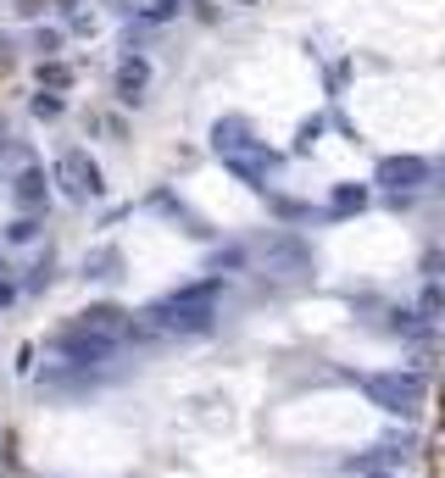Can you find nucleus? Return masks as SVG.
<instances>
[{
	"instance_id": "7",
	"label": "nucleus",
	"mask_w": 445,
	"mask_h": 478,
	"mask_svg": "<svg viewBox=\"0 0 445 478\" xmlns=\"http://www.w3.org/2000/svg\"><path fill=\"white\" fill-rule=\"evenodd\" d=\"M145 84H151V61H145V56H129V61L117 67V100H129V106H134V100L145 95Z\"/></svg>"
},
{
	"instance_id": "2",
	"label": "nucleus",
	"mask_w": 445,
	"mask_h": 478,
	"mask_svg": "<svg viewBox=\"0 0 445 478\" xmlns=\"http://www.w3.org/2000/svg\"><path fill=\"white\" fill-rule=\"evenodd\" d=\"M218 295H223V278H201V284H184L173 295L151 301V328L156 334H206L211 317H218Z\"/></svg>"
},
{
	"instance_id": "12",
	"label": "nucleus",
	"mask_w": 445,
	"mask_h": 478,
	"mask_svg": "<svg viewBox=\"0 0 445 478\" xmlns=\"http://www.w3.org/2000/svg\"><path fill=\"white\" fill-rule=\"evenodd\" d=\"M39 78H45V84H51V90H61V84H68V67H45V73H39Z\"/></svg>"
},
{
	"instance_id": "4",
	"label": "nucleus",
	"mask_w": 445,
	"mask_h": 478,
	"mask_svg": "<svg viewBox=\"0 0 445 478\" xmlns=\"http://www.w3.org/2000/svg\"><path fill=\"white\" fill-rule=\"evenodd\" d=\"M362 389L378 411H395V418H412L423 406V372H362Z\"/></svg>"
},
{
	"instance_id": "10",
	"label": "nucleus",
	"mask_w": 445,
	"mask_h": 478,
	"mask_svg": "<svg viewBox=\"0 0 445 478\" xmlns=\"http://www.w3.org/2000/svg\"><path fill=\"white\" fill-rule=\"evenodd\" d=\"M34 234H39V223H34V217H17V223L6 228V239H17V245H23V239H34Z\"/></svg>"
},
{
	"instance_id": "6",
	"label": "nucleus",
	"mask_w": 445,
	"mask_h": 478,
	"mask_svg": "<svg viewBox=\"0 0 445 478\" xmlns=\"http://www.w3.org/2000/svg\"><path fill=\"white\" fill-rule=\"evenodd\" d=\"M51 178L61 184V195H73V200H95V195H100V168H95L83 151H61Z\"/></svg>"
},
{
	"instance_id": "3",
	"label": "nucleus",
	"mask_w": 445,
	"mask_h": 478,
	"mask_svg": "<svg viewBox=\"0 0 445 478\" xmlns=\"http://www.w3.org/2000/svg\"><path fill=\"white\" fill-rule=\"evenodd\" d=\"M211 151H218V161H223V168L234 173L240 184H250V190H267L273 168H279V156H273L240 117H223L218 129H211Z\"/></svg>"
},
{
	"instance_id": "11",
	"label": "nucleus",
	"mask_w": 445,
	"mask_h": 478,
	"mask_svg": "<svg viewBox=\"0 0 445 478\" xmlns=\"http://www.w3.org/2000/svg\"><path fill=\"white\" fill-rule=\"evenodd\" d=\"M34 117H61V95H39L34 100Z\"/></svg>"
},
{
	"instance_id": "14",
	"label": "nucleus",
	"mask_w": 445,
	"mask_h": 478,
	"mask_svg": "<svg viewBox=\"0 0 445 478\" xmlns=\"http://www.w3.org/2000/svg\"><path fill=\"white\" fill-rule=\"evenodd\" d=\"M0 151H6V122H0Z\"/></svg>"
},
{
	"instance_id": "1",
	"label": "nucleus",
	"mask_w": 445,
	"mask_h": 478,
	"mask_svg": "<svg viewBox=\"0 0 445 478\" xmlns=\"http://www.w3.org/2000/svg\"><path fill=\"white\" fill-rule=\"evenodd\" d=\"M129 334H134V323L117 306H90V311H78V323H68L51 340V357L68 362V367H95L106 357H117Z\"/></svg>"
},
{
	"instance_id": "9",
	"label": "nucleus",
	"mask_w": 445,
	"mask_h": 478,
	"mask_svg": "<svg viewBox=\"0 0 445 478\" xmlns=\"http://www.w3.org/2000/svg\"><path fill=\"white\" fill-rule=\"evenodd\" d=\"M39 200H45V173L28 168L23 178H17V206H39Z\"/></svg>"
},
{
	"instance_id": "13",
	"label": "nucleus",
	"mask_w": 445,
	"mask_h": 478,
	"mask_svg": "<svg viewBox=\"0 0 445 478\" xmlns=\"http://www.w3.org/2000/svg\"><path fill=\"white\" fill-rule=\"evenodd\" d=\"M12 295H17V289H12V284H6V278H0V306H6V301H12Z\"/></svg>"
},
{
	"instance_id": "5",
	"label": "nucleus",
	"mask_w": 445,
	"mask_h": 478,
	"mask_svg": "<svg viewBox=\"0 0 445 478\" xmlns=\"http://www.w3.org/2000/svg\"><path fill=\"white\" fill-rule=\"evenodd\" d=\"M429 178H434V168H429L423 156H385V161H378V173H373L378 190H390V195H401V200H407L412 190H423Z\"/></svg>"
},
{
	"instance_id": "8",
	"label": "nucleus",
	"mask_w": 445,
	"mask_h": 478,
	"mask_svg": "<svg viewBox=\"0 0 445 478\" xmlns=\"http://www.w3.org/2000/svg\"><path fill=\"white\" fill-rule=\"evenodd\" d=\"M362 206H368V184H340L334 200H329V212L334 217H351V212H362Z\"/></svg>"
}]
</instances>
